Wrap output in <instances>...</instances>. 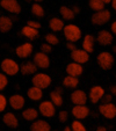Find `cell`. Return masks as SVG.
Masks as SVG:
<instances>
[{"label": "cell", "instance_id": "cell-5", "mask_svg": "<svg viewBox=\"0 0 116 131\" xmlns=\"http://www.w3.org/2000/svg\"><path fill=\"white\" fill-rule=\"evenodd\" d=\"M111 19V13L108 9H102L99 12H94V14L92 15V23L95 26H102L106 25L107 22H109Z\"/></svg>", "mask_w": 116, "mask_h": 131}, {"label": "cell", "instance_id": "cell-15", "mask_svg": "<svg viewBox=\"0 0 116 131\" xmlns=\"http://www.w3.org/2000/svg\"><path fill=\"white\" fill-rule=\"evenodd\" d=\"M33 49H34V47H33L31 43L26 42L15 49V53L19 58H28L33 53Z\"/></svg>", "mask_w": 116, "mask_h": 131}, {"label": "cell", "instance_id": "cell-34", "mask_svg": "<svg viewBox=\"0 0 116 131\" xmlns=\"http://www.w3.org/2000/svg\"><path fill=\"white\" fill-rule=\"evenodd\" d=\"M8 85V78L5 73H0V91H3Z\"/></svg>", "mask_w": 116, "mask_h": 131}, {"label": "cell", "instance_id": "cell-20", "mask_svg": "<svg viewBox=\"0 0 116 131\" xmlns=\"http://www.w3.org/2000/svg\"><path fill=\"white\" fill-rule=\"evenodd\" d=\"M37 69L34 62H26L22 65H20V72L23 75H30V74H35L37 73Z\"/></svg>", "mask_w": 116, "mask_h": 131}, {"label": "cell", "instance_id": "cell-31", "mask_svg": "<svg viewBox=\"0 0 116 131\" xmlns=\"http://www.w3.org/2000/svg\"><path fill=\"white\" fill-rule=\"evenodd\" d=\"M88 6L94 12H99V10H102L106 8V4H104L102 0H89Z\"/></svg>", "mask_w": 116, "mask_h": 131}, {"label": "cell", "instance_id": "cell-22", "mask_svg": "<svg viewBox=\"0 0 116 131\" xmlns=\"http://www.w3.org/2000/svg\"><path fill=\"white\" fill-rule=\"evenodd\" d=\"M27 95L31 101H40L43 97V89L36 86H31L27 92Z\"/></svg>", "mask_w": 116, "mask_h": 131}, {"label": "cell", "instance_id": "cell-38", "mask_svg": "<svg viewBox=\"0 0 116 131\" xmlns=\"http://www.w3.org/2000/svg\"><path fill=\"white\" fill-rule=\"evenodd\" d=\"M27 26H29V27H31V28H35V29H40L41 28V23L35 20H29L27 22Z\"/></svg>", "mask_w": 116, "mask_h": 131}, {"label": "cell", "instance_id": "cell-14", "mask_svg": "<svg viewBox=\"0 0 116 131\" xmlns=\"http://www.w3.org/2000/svg\"><path fill=\"white\" fill-rule=\"evenodd\" d=\"M106 94V92H104L103 87L101 86H93L89 91V94H88V97H89V101L92 103H98L100 100H102L103 95Z\"/></svg>", "mask_w": 116, "mask_h": 131}, {"label": "cell", "instance_id": "cell-53", "mask_svg": "<svg viewBox=\"0 0 116 131\" xmlns=\"http://www.w3.org/2000/svg\"><path fill=\"white\" fill-rule=\"evenodd\" d=\"M51 131H57V130H51Z\"/></svg>", "mask_w": 116, "mask_h": 131}, {"label": "cell", "instance_id": "cell-18", "mask_svg": "<svg viewBox=\"0 0 116 131\" xmlns=\"http://www.w3.org/2000/svg\"><path fill=\"white\" fill-rule=\"evenodd\" d=\"M96 38L91 34L85 35V37L82 38V49L88 53H92L94 51V44H95Z\"/></svg>", "mask_w": 116, "mask_h": 131}, {"label": "cell", "instance_id": "cell-26", "mask_svg": "<svg viewBox=\"0 0 116 131\" xmlns=\"http://www.w3.org/2000/svg\"><path fill=\"white\" fill-rule=\"evenodd\" d=\"M21 34L25 37L29 38V40H35V38L38 37L40 31H38V29L31 28V27H29V26H25V27L22 28V30H21Z\"/></svg>", "mask_w": 116, "mask_h": 131}, {"label": "cell", "instance_id": "cell-35", "mask_svg": "<svg viewBox=\"0 0 116 131\" xmlns=\"http://www.w3.org/2000/svg\"><path fill=\"white\" fill-rule=\"evenodd\" d=\"M8 104V100L5 97V95L0 94V113H3V111H5L6 107H7Z\"/></svg>", "mask_w": 116, "mask_h": 131}, {"label": "cell", "instance_id": "cell-29", "mask_svg": "<svg viewBox=\"0 0 116 131\" xmlns=\"http://www.w3.org/2000/svg\"><path fill=\"white\" fill-rule=\"evenodd\" d=\"M59 12H60L62 17L66 21H72L74 19V16H76V14L73 13L72 8L67 7V6H62V7L59 8Z\"/></svg>", "mask_w": 116, "mask_h": 131}, {"label": "cell", "instance_id": "cell-50", "mask_svg": "<svg viewBox=\"0 0 116 131\" xmlns=\"http://www.w3.org/2000/svg\"><path fill=\"white\" fill-rule=\"evenodd\" d=\"M113 52H115V53H116V47L113 48Z\"/></svg>", "mask_w": 116, "mask_h": 131}, {"label": "cell", "instance_id": "cell-21", "mask_svg": "<svg viewBox=\"0 0 116 131\" xmlns=\"http://www.w3.org/2000/svg\"><path fill=\"white\" fill-rule=\"evenodd\" d=\"M38 115H40V111L36 108H26L25 110L22 111V117L26 119V121L29 122H34L38 118Z\"/></svg>", "mask_w": 116, "mask_h": 131}, {"label": "cell", "instance_id": "cell-45", "mask_svg": "<svg viewBox=\"0 0 116 131\" xmlns=\"http://www.w3.org/2000/svg\"><path fill=\"white\" fill-rule=\"evenodd\" d=\"M110 5H111V8L114 9V12H116V0H113Z\"/></svg>", "mask_w": 116, "mask_h": 131}, {"label": "cell", "instance_id": "cell-49", "mask_svg": "<svg viewBox=\"0 0 116 131\" xmlns=\"http://www.w3.org/2000/svg\"><path fill=\"white\" fill-rule=\"evenodd\" d=\"M35 3H42V1H44V0H34Z\"/></svg>", "mask_w": 116, "mask_h": 131}, {"label": "cell", "instance_id": "cell-10", "mask_svg": "<svg viewBox=\"0 0 116 131\" xmlns=\"http://www.w3.org/2000/svg\"><path fill=\"white\" fill-rule=\"evenodd\" d=\"M72 116L74 117L76 119H85L87 116L89 115L91 110L89 108L86 106V104H77L72 108Z\"/></svg>", "mask_w": 116, "mask_h": 131}, {"label": "cell", "instance_id": "cell-43", "mask_svg": "<svg viewBox=\"0 0 116 131\" xmlns=\"http://www.w3.org/2000/svg\"><path fill=\"white\" fill-rule=\"evenodd\" d=\"M110 93L114 96H116V85H113V86L110 87Z\"/></svg>", "mask_w": 116, "mask_h": 131}, {"label": "cell", "instance_id": "cell-33", "mask_svg": "<svg viewBox=\"0 0 116 131\" xmlns=\"http://www.w3.org/2000/svg\"><path fill=\"white\" fill-rule=\"evenodd\" d=\"M71 129H72V131H87L86 126H85L84 123H82L81 121H79V119H76V121L72 122Z\"/></svg>", "mask_w": 116, "mask_h": 131}, {"label": "cell", "instance_id": "cell-3", "mask_svg": "<svg viewBox=\"0 0 116 131\" xmlns=\"http://www.w3.org/2000/svg\"><path fill=\"white\" fill-rule=\"evenodd\" d=\"M31 82H33V86H36L41 89H45L51 85L52 79L47 73H35L33 75Z\"/></svg>", "mask_w": 116, "mask_h": 131}, {"label": "cell", "instance_id": "cell-39", "mask_svg": "<svg viewBox=\"0 0 116 131\" xmlns=\"http://www.w3.org/2000/svg\"><path fill=\"white\" fill-rule=\"evenodd\" d=\"M113 97H114V95L111 94V93H106V94L103 95V97H102V100H103L104 103H108V102L113 101Z\"/></svg>", "mask_w": 116, "mask_h": 131}, {"label": "cell", "instance_id": "cell-2", "mask_svg": "<svg viewBox=\"0 0 116 131\" xmlns=\"http://www.w3.org/2000/svg\"><path fill=\"white\" fill-rule=\"evenodd\" d=\"M96 60H98V64L102 70H110L114 66V62H115L113 53L108 51L100 52L96 57Z\"/></svg>", "mask_w": 116, "mask_h": 131}, {"label": "cell", "instance_id": "cell-37", "mask_svg": "<svg viewBox=\"0 0 116 131\" xmlns=\"http://www.w3.org/2000/svg\"><path fill=\"white\" fill-rule=\"evenodd\" d=\"M41 51L42 52H44V53H47V54H49L50 52L52 51V45H50L49 43H43L42 45H41Z\"/></svg>", "mask_w": 116, "mask_h": 131}, {"label": "cell", "instance_id": "cell-30", "mask_svg": "<svg viewBox=\"0 0 116 131\" xmlns=\"http://www.w3.org/2000/svg\"><path fill=\"white\" fill-rule=\"evenodd\" d=\"M30 12H31V14L34 15V16L38 17V19H41V17H43L45 15L44 8H43L42 5H40V3H35L34 5H31Z\"/></svg>", "mask_w": 116, "mask_h": 131}, {"label": "cell", "instance_id": "cell-48", "mask_svg": "<svg viewBox=\"0 0 116 131\" xmlns=\"http://www.w3.org/2000/svg\"><path fill=\"white\" fill-rule=\"evenodd\" d=\"M56 91H57V92H59V93H63V89L60 88V87H57V88H56Z\"/></svg>", "mask_w": 116, "mask_h": 131}, {"label": "cell", "instance_id": "cell-16", "mask_svg": "<svg viewBox=\"0 0 116 131\" xmlns=\"http://www.w3.org/2000/svg\"><path fill=\"white\" fill-rule=\"evenodd\" d=\"M71 102L77 104H86L87 103V94L82 89H74L71 94Z\"/></svg>", "mask_w": 116, "mask_h": 131}, {"label": "cell", "instance_id": "cell-11", "mask_svg": "<svg viewBox=\"0 0 116 131\" xmlns=\"http://www.w3.org/2000/svg\"><path fill=\"white\" fill-rule=\"evenodd\" d=\"M95 38H96V41H98V43L107 47V45H110L111 43H113L114 35H113V32L109 31V30L103 29V30H100V31L98 32Z\"/></svg>", "mask_w": 116, "mask_h": 131}, {"label": "cell", "instance_id": "cell-25", "mask_svg": "<svg viewBox=\"0 0 116 131\" xmlns=\"http://www.w3.org/2000/svg\"><path fill=\"white\" fill-rule=\"evenodd\" d=\"M3 122L7 126H9V128H17V125H19V119H17V117L15 116L13 113H10V111L9 113H6L3 116Z\"/></svg>", "mask_w": 116, "mask_h": 131}, {"label": "cell", "instance_id": "cell-46", "mask_svg": "<svg viewBox=\"0 0 116 131\" xmlns=\"http://www.w3.org/2000/svg\"><path fill=\"white\" fill-rule=\"evenodd\" d=\"M102 1H103L106 5H108V4H111V1H113V0H102Z\"/></svg>", "mask_w": 116, "mask_h": 131}, {"label": "cell", "instance_id": "cell-41", "mask_svg": "<svg viewBox=\"0 0 116 131\" xmlns=\"http://www.w3.org/2000/svg\"><path fill=\"white\" fill-rule=\"evenodd\" d=\"M110 31L113 32V35H115V36H116V21H114V22L111 23V26H110Z\"/></svg>", "mask_w": 116, "mask_h": 131}, {"label": "cell", "instance_id": "cell-27", "mask_svg": "<svg viewBox=\"0 0 116 131\" xmlns=\"http://www.w3.org/2000/svg\"><path fill=\"white\" fill-rule=\"evenodd\" d=\"M79 85V78L78 77H73V75H66L63 80V86L66 88H77Z\"/></svg>", "mask_w": 116, "mask_h": 131}, {"label": "cell", "instance_id": "cell-1", "mask_svg": "<svg viewBox=\"0 0 116 131\" xmlns=\"http://www.w3.org/2000/svg\"><path fill=\"white\" fill-rule=\"evenodd\" d=\"M65 38L67 40V42H78L79 40H81L82 37V31L77 25L73 23H69V25H65L64 29H63Z\"/></svg>", "mask_w": 116, "mask_h": 131}, {"label": "cell", "instance_id": "cell-9", "mask_svg": "<svg viewBox=\"0 0 116 131\" xmlns=\"http://www.w3.org/2000/svg\"><path fill=\"white\" fill-rule=\"evenodd\" d=\"M33 62L36 64V66L38 69H48L50 65V59H49V56L47 53L42 51H38L34 54V58H33Z\"/></svg>", "mask_w": 116, "mask_h": 131}, {"label": "cell", "instance_id": "cell-40", "mask_svg": "<svg viewBox=\"0 0 116 131\" xmlns=\"http://www.w3.org/2000/svg\"><path fill=\"white\" fill-rule=\"evenodd\" d=\"M66 48L70 50V51H74L76 49H78L77 48V45H76V43H73V42H67V44H66Z\"/></svg>", "mask_w": 116, "mask_h": 131}, {"label": "cell", "instance_id": "cell-4", "mask_svg": "<svg viewBox=\"0 0 116 131\" xmlns=\"http://www.w3.org/2000/svg\"><path fill=\"white\" fill-rule=\"evenodd\" d=\"M1 70H3V73H5L6 75H16L20 72V65L14 59L6 58L1 62Z\"/></svg>", "mask_w": 116, "mask_h": 131}, {"label": "cell", "instance_id": "cell-47", "mask_svg": "<svg viewBox=\"0 0 116 131\" xmlns=\"http://www.w3.org/2000/svg\"><path fill=\"white\" fill-rule=\"evenodd\" d=\"M64 131H72V129H71V128H70V126H65Z\"/></svg>", "mask_w": 116, "mask_h": 131}, {"label": "cell", "instance_id": "cell-32", "mask_svg": "<svg viewBox=\"0 0 116 131\" xmlns=\"http://www.w3.org/2000/svg\"><path fill=\"white\" fill-rule=\"evenodd\" d=\"M44 38H45V42L49 43L50 45H57L58 43H59V40H58L57 35L54 34V32H49V34H47Z\"/></svg>", "mask_w": 116, "mask_h": 131}, {"label": "cell", "instance_id": "cell-12", "mask_svg": "<svg viewBox=\"0 0 116 131\" xmlns=\"http://www.w3.org/2000/svg\"><path fill=\"white\" fill-rule=\"evenodd\" d=\"M71 58L73 62L78 64H86L89 60V53L86 52L84 49H76L74 51L71 52Z\"/></svg>", "mask_w": 116, "mask_h": 131}, {"label": "cell", "instance_id": "cell-7", "mask_svg": "<svg viewBox=\"0 0 116 131\" xmlns=\"http://www.w3.org/2000/svg\"><path fill=\"white\" fill-rule=\"evenodd\" d=\"M99 113L108 119H113L116 117V106L113 102H108V103H102L99 107Z\"/></svg>", "mask_w": 116, "mask_h": 131}, {"label": "cell", "instance_id": "cell-23", "mask_svg": "<svg viewBox=\"0 0 116 131\" xmlns=\"http://www.w3.org/2000/svg\"><path fill=\"white\" fill-rule=\"evenodd\" d=\"M13 27V19L6 15H1L0 17V31L1 32H8L10 31Z\"/></svg>", "mask_w": 116, "mask_h": 131}, {"label": "cell", "instance_id": "cell-8", "mask_svg": "<svg viewBox=\"0 0 116 131\" xmlns=\"http://www.w3.org/2000/svg\"><path fill=\"white\" fill-rule=\"evenodd\" d=\"M0 6L10 14H19L21 12V5L17 0H0Z\"/></svg>", "mask_w": 116, "mask_h": 131}, {"label": "cell", "instance_id": "cell-24", "mask_svg": "<svg viewBox=\"0 0 116 131\" xmlns=\"http://www.w3.org/2000/svg\"><path fill=\"white\" fill-rule=\"evenodd\" d=\"M64 27H65L64 21H63L62 19H59V17H52L51 20L49 21V28L54 32L63 31Z\"/></svg>", "mask_w": 116, "mask_h": 131}, {"label": "cell", "instance_id": "cell-13", "mask_svg": "<svg viewBox=\"0 0 116 131\" xmlns=\"http://www.w3.org/2000/svg\"><path fill=\"white\" fill-rule=\"evenodd\" d=\"M8 104H9L10 108L14 109V110H22L26 104V100L22 95L14 94V95H10L9 96V99H8Z\"/></svg>", "mask_w": 116, "mask_h": 131}, {"label": "cell", "instance_id": "cell-36", "mask_svg": "<svg viewBox=\"0 0 116 131\" xmlns=\"http://www.w3.org/2000/svg\"><path fill=\"white\" fill-rule=\"evenodd\" d=\"M67 118H69V113H67V110H60L59 113H58V119H59L62 123H65V122L67 121Z\"/></svg>", "mask_w": 116, "mask_h": 131}, {"label": "cell", "instance_id": "cell-51", "mask_svg": "<svg viewBox=\"0 0 116 131\" xmlns=\"http://www.w3.org/2000/svg\"><path fill=\"white\" fill-rule=\"evenodd\" d=\"M25 1H27V3H30V1H31V0H25Z\"/></svg>", "mask_w": 116, "mask_h": 131}, {"label": "cell", "instance_id": "cell-28", "mask_svg": "<svg viewBox=\"0 0 116 131\" xmlns=\"http://www.w3.org/2000/svg\"><path fill=\"white\" fill-rule=\"evenodd\" d=\"M50 101H51L56 107H62L63 103H64V99H63L62 93L57 92L56 89L52 91L51 93H50Z\"/></svg>", "mask_w": 116, "mask_h": 131}, {"label": "cell", "instance_id": "cell-17", "mask_svg": "<svg viewBox=\"0 0 116 131\" xmlns=\"http://www.w3.org/2000/svg\"><path fill=\"white\" fill-rule=\"evenodd\" d=\"M82 73H84V67H82L81 64L72 62V63H69V64L66 65V74L67 75H73V77L79 78Z\"/></svg>", "mask_w": 116, "mask_h": 131}, {"label": "cell", "instance_id": "cell-6", "mask_svg": "<svg viewBox=\"0 0 116 131\" xmlns=\"http://www.w3.org/2000/svg\"><path fill=\"white\" fill-rule=\"evenodd\" d=\"M56 108L57 107L55 106L50 100H44V101L40 102V104H38V111H40V114L42 115L43 117H47V118L54 117L55 115H56Z\"/></svg>", "mask_w": 116, "mask_h": 131}, {"label": "cell", "instance_id": "cell-52", "mask_svg": "<svg viewBox=\"0 0 116 131\" xmlns=\"http://www.w3.org/2000/svg\"><path fill=\"white\" fill-rule=\"evenodd\" d=\"M0 17H1V13H0Z\"/></svg>", "mask_w": 116, "mask_h": 131}, {"label": "cell", "instance_id": "cell-44", "mask_svg": "<svg viewBox=\"0 0 116 131\" xmlns=\"http://www.w3.org/2000/svg\"><path fill=\"white\" fill-rule=\"evenodd\" d=\"M95 131H107V128L106 126H103V125H100V126H98V128L95 129Z\"/></svg>", "mask_w": 116, "mask_h": 131}, {"label": "cell", "instance_id": "cell-42", "mask_svg": "<svg viewBox=\"0 0 116 131\" xmlns=\"http://www.w3.org/2000/svg\"><path fill=\"white\" fill-rule=\"evenodd\" d=\"M72 10H73L74 14H78V13H80V7H78V6H73V7H71Z\"/></svg>", "mask_w": 116, "mask_h": 131}, {"label": "cell", "instance_id": "cell-19", "mask_svg": "<svg viewBox=\"0 0 116 131\" xmlns=\"http://www.w3.org/2000/svg\"><path fill=\"white\" fill-rule=\"evenodd\" d=\"M30 131H51V126L47 121L36 119L30 125Z\"/></svg>", "mask_w": 116, "mask_h": 131}]
</instances>
